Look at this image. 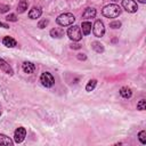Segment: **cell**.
Wrapping results in <instances>:
<instances>
[{
  "mask_svg": "<svg viewBox=\"0 0 146 146\" xmlns=\"http://www.w3.org/2000/svg\"><path fill=\"white\" fill-rule=\"evenodd\" d=\"M121 11H122L121 7H120L119 5H115V3L107 5V6H105V7L103 8V10H102L103 15H104L105 17H107V18H115V17H117V16L121 14Z\"/></svg>",
  "mask_w": 146,
  "mask_h": 146,
  "instance_id": "1",
  "label": "cell"
},
{
  "mask_svg": "<svg viewBox=\"0 0 146 146\" xmlns=\"http://www.w3.org/2000/svg\"><path fill=\"white\" fill-rule=\"evenodd\" d=\"M75 21V17L73 14L71 13H64L62 15H59L57 18H56V22L58 25L60 26H68V25H72Z\"/></svg>",
  "mask_w": 146,
  "mask_h": 146,
  "instance_id": "2",
  "label": "cell"
},
{
  "mask_svg": "<svg viewBox=\"0 0 146 146\" xmlns=\"http://www.w3.org/2000/svg\"><path fill=\"white\" fill-rule=\"evenodd\" d=\"M67 35L71 40L73 41H80L82 39V32H81V29L80 26L78 25H73L71 27H68L67 30Z\"/></svg>",
  "mask_w": 146,
  "mask_h": 146,
  "instance_id": "3",
  "label": "cell"
},
{
  "mask_svg": "<svg viewBox=\"0 0 146 146\" xmlns=\"http://www.w3.org/2000/svg\"><path fill=\"white\" fill-rule=\"evenodd\" d=\"M40 82L42 83L43 87L46 88H51L54 84H55V79L54 76L51 75V73L49 72H43L40 76Z\"/></svg>",
  "mask_w": 146,
  "mask_h": 146,
  "instance_id": "4",
  "label": "cell"
},
{
  "mask_svg": "<svg viewBox=\"0 0 146 146\" xmlns=\"http://www.w3.org/2000/svg\"><path fill=\"white\" fill-rule=\"evenodd\" d=\"M92 32L95 34V36L97 38H102L104 34H105V26H104V23L102 21H96L94 26H92Z\"/></svg>",
  "mask_w": 146,
  "mask_h": 146,
  "instance_id": "5",
  "label": "cell"
},
{
  "mask_svg": "<svg viewBox=\"0 0 146 146\" xmlns=\"http://www.w3.org/2000/svg\"><path fill=\"white\" fill-rule=\"evenodd\" d=\"M122 7L128 13H136L138 10V5L135 0H122Z\"/></svg>",
  "mask_w": 146,
  "mask_h": 146,
  "instance_id": "6",
  "label": "cell"
},
{
  "mask_svg": "<svg viewBox=\"0 0 146 146\" xmlns=\"http://www.w3.org/2000/svg\"><path fill=\"white\" fill-rule=\"evenodd\" d=\"M25 136H26V130H25V128H23V127L17 128V129L15 130V133H14V140H15V143H17V144L22 143V141L25 139Z\"/></svg>",
  "mask_w": 146,
  "mask_h": 146,
  "instance_id": "7",
  "label": "cell"
},
{
  "mask_svg": "<svg viewBox=\"0 0 146 146\" xmlns=\"http://www.w3.org/2000/svg\"><path fill=\"white\" fill-rule=\"evenodd\" d=\"M0 70L2 72H5L6 74H9V75H13L14 74V71H13L11 66L5 59H2V58H0Z\"/></svg>",
  "mask_w": 146,
  "mask_h": 146,
  "instance_id": "8",
  "label": "cell"
},
{
  "mask_svg": "<svg viewBox=\"0 0 146 146\" xmlns=\"http://www.w3.org/2000/svg\"><path fill=\"white\" fill-rule=\"evenodd\" d=\"M97 11L95 8L92 7H88L84 9V11L82 13V18H86V19H90V18H95Z\"/></svg>",
  "mask_w": 146,
  "mask_h": 146,
  "instance_id": "9",
  "label": "cell"
},
{
  "mask_svg": "<svg viewBox=\"0 0 146 146\" xmlns=\"http://www.w3.org/2000/svg\"><path fill=\"white\" fill-rule=\"evenodd\" d=\"M41 14H42L41 8H39V7H33V8L29 11V17H30L31 19H36V18H39V17L41 16Z\"/></svg>",
  "mask_w": 146,
  "mask_h": 146,
  "instance_id": "10",
  "label": "cell"
},
{
  "mask_svg": "<svg viewBox=\"0 0 146 146\" xmlns=\"http://www.w3.org/2000/svg\"><path fill=\"white\" fill-rule=\"evenodd\" d=\"M2 43H3V46H6V47H8V48H14V47L17 46L16 40L13 39V38L9 36V35H7V36H5V38L2 39Z\"/></svg>",
  "mask_w": 146,
  "mask_h": 146,
  "instance_id": "11",
  "label": "cell"
},
{
  "mask_svg": "<svg viewBox=\"0 0 146 146\" xmlns=\"http://www.w3.org/2000/svg\"><path fill=\"white\" fill-rule=\"evenodd\" d=\"M22 68H23V71H24L25 73L31 74V73H33V72H34L35 66H34V64H33V63H31V62H24V63H23V65H22Z\"/></svg>",
  "mask_w": 146,
  "mask_h": 146,
  "instance_id": "12",
  "label": "cell"
},
{
  "mask_svg": "<svg viewBox=\"0 0 146 146\" xmlns=\"http://www.w3.org/2000/svg\"><path fill=\"white\" fill-rule=\"evenodd\" d=\"M81 27H82V34H83V35H88V34L91 32V27H92V25H91L90 22L86 21V22H82Z\"/></svg>",
  "mask_w": 146,
  "mask_h": 146,
  "instance_id": "13",
  "label": "cell"
},
{
  "mask_svg": "<svg viewBox=\"0 0 146 146\" xmlns=\"http://www.w3.org/2000/svg\"><path fill=\"white\" fill-rule=\"evenodd\" d=\"M50 35H51L52 38L59 39V38H62V36L64 35V31H63L60 27H55V29H52V30L50 31Z\"/></svg>",
  "mask_w": 146,
  "mask_h": 146,
  "instance_id": "14",
  "label": "cell"
},
{
  "mask_svg": "<svg viewBox=\"0 0 146 146\" xmlns=\"http://www.w3.org/2000/svg\"><path fill=\"white\" fill-rule=\"evenodd\" d=\"M120 95H121L123 98L128 99V98H130V97L132 96V91H131V89L128 88V87H122L121 90H120Z\"/></svg>",
  "mask_w": 146,
  "mask_h": 146,
  "instance_id": "15",
  "label": "cell"
},
{
  "mask_svg": "<svg viewBox=\"0 0 146 146\" xmlns=\"http://www.w3.org/2000/svg\"><path fill=\"white\" fill-rule=\"evenodd\" d=\"M0 145H13V140L8 136L0 133Z\"/></svg>",
  "mask_w": 146,
  "mask_h": 146,
  "instance_id": "16",
  "label": "cell"
},
{
  "mask_svg": "<svg viewBox=\"0 0 146 146\" xmlns=\"http://www.w3.org/2000/svg\"><path fill=\"white\" fill-rule=\"evenodd\" d=\"M26 9H27V1H26V0H21V1L18 2V6H17V11H18L19 14H22V13H24Z\"/></svg>",
  "mask_w": 146,
  "mask_h": 146,
  "instance_id": "17",
  "label": "cell"
},
{
  "mask_svg": "<svg viewBox=\"0 0 146 146\" xmlns=\"http://www.w3.org/2000/svg\"><path fill=\"white\" fill-rule=\"evenodd\" d=\"M91 48H92L96 52H103V51H104V47H103V44H102L100 42H98V41L92 42V43H91Z\"/></svg>",
  "mask_w": 146,
  "mask_h": 146,
  "instance_id": "18",
  "label": "cell"
},
{
  "mask_svg": "<svg viewBox=\"0 0 146 146\" xmlns=\"http://www.w3.org/2000/svg\"><path fill=\"white\" fill-rule=\"evenodd\" d=\"M96 84H97V80H95V79L90 80V81L87 83V86H86V90H87V91H92V90L95 89Z\"/></svg>",
  "mask_w": 146,
  "mask_h": 146,
  "instance_id": "19",
  "label": "cell"
},
{
  "mask_svg": "<svg viewBox=\"0 0 146 146\" xmlns=\"http://www.w3.org/2000/svg\"><path fill=\"white\" fill-rule=\"evenodd\" d=\"M138 138H139L140 143H141L143 145H145V144H146V131H145V130H141V131L138 133Z\"/></svg>",
  "mask_w": 146,
  "mask_h": 146,
  "instance_id": "20",
  "label": "cell"
},
{
  "mask_svg": "<svg viewBox=\"0 0 146 146\" xmlns=\"http://www.w3.org/2000/svg\"><path fill=\"white\" fill-rule=\"evenodd\" d=\"M145 107H146V100H145V99L139 100V103L137 104V110H139V111H144Z\"/></svg>",
  "mask_w": 146,
  "mask_h": 146,
  "instance_id": "21",
  "label": "cell"
},
{
  "mask_svg": "<svg viewBox=\"0 0 146 146\" xmlns=\"http://www.w3.org/2000/svg\"><path fill=\"white\" fill-rule=\"evenodd\" d=\"M48 23H49L48 19H41V21L38 23V27H39V29H44V27L48 25Z\"/></svg>",
  "mask_w": 146,
  "mask_h": 146,
  "instance_id": "22",
  "label": "cell"
},
{
  "mask_svg": "<svg viewBox=\"0 0 146 146\" xmlns=\"http://www.w3.org/2000/svg\"><path fill=\"white\" fill-rule=\"evenodd\" d=\"M110 27H112V29H119V27H121V22H119V21L111 22L110 23Z\"/></svg>",
  "mask_w": 146,
  "mask_h": 146,
  "instance_id": "23",
  "label": "cell"
},
{
  "mask_svg": "<svg viewBox=\"0 0 146 146\" xmlns=\"http://www.w3.org/2000/svg\"><path fill=\"white\" fill-rule=\"evenodd\" d=\"M6 21H8V22H17V17H16L15 14H10V15H8L6 17Z\"/></svg>",
  "mask_w": 146,
  "mask_h": 146,
  "instance_id": "24",
  "label": "cell"
},
{
  "mask_svg": "<svg viewBox=\"0 0 146 146\" xmlns=\"http://www.w3.org/2000/svg\"><path fill=\"white\" fill-rule=\"evenodd\" d=\"M10 9V7L8 5H0V13H7L8 10Z\"/></svg>",
  "mask_w": 146,
  "mask_h": 146,
  "instance_id": "25",
  "label": "cell"
},
{
  "mask_svg": "<svg viewBox=\"0 0 146 146\" xmlns=\"http://www.w3.org/2000/svg\"><path fill=\"white\" fill-rule=\"evenodd\" d=\"M78 58H79V59H82V60H86V59H87V56H86L84 54H79V55H78Z\"/></svg>",
  "mask_w": 146,
  "mask_h": 146,
  "instance_id": "26",
  "label": "cell"
},
{
  "mask_svg": "<svg viewBox=\"0 0 146 146\" xmlns=\"http://www.w3.org/2000/svg\"><path fill=\"white\" fill-rule=\"evenodd\" d=\"M0 27H3V29H9V25H8V24H6V23L0 22Z\"/></svg>",
  "mask_w": 146,
  "mask_h": 146,
  "instance_id": "27",
  "label": "cell"
},
{
  "mask_svg": "<svg viewBox=\"0 0 146 146\" xmlns=\"http://www.w3.org/2000/svg\"><path fill=\"white\" fill-rule=\"evenodd\" d=\"M71 48H74V49H79V48H80V46H79V44H74V46H71Z\"/></svg>",
  "mask_w": 146,
  "mask_h": 146,
  "instance_id": "28",
  "label": "cell"
},
{
  "mask_svg": "<svg viewBox=\"0 0 146 146\" xmlns=\"http://www.w3.org/2000/svg\"><path fill=\"white\" fill-rule=\"evenodd\" d=\"M140 3H146V0H138Z\"/></svg>",
  "mask_w": 146,
  "mask_h": 146,
  "instance_id": "29",
  "label": "cell"
},
{
  "mask_svg": "<svg viewBox=\"0 0 146 146\" xmlns=\"http://www.w3.org/2000/svg\"><path fill=\"white\" fill-rule=\"evenodd\" d=\"M113 1H117V0H113Z\"/></svg>",
  "mask_w": 146,
  "mask_h": 146,
  "instance_id": "30",
  "label": "cell"
},
{
  "mask_svg": "<svg viewBox=\"0 0 146 146\" xmlns=\"http://www.w3.org/2000/svg\"><path fill=\"white\" fill-rule=\"evenodd\" d=\"M0 115H1V111H0Z\"/></svg>",
  "mask_w": 146,
  "mask_h": 146,
  "instance_id": "31",
  "label": "cell"
}]
</instances>
